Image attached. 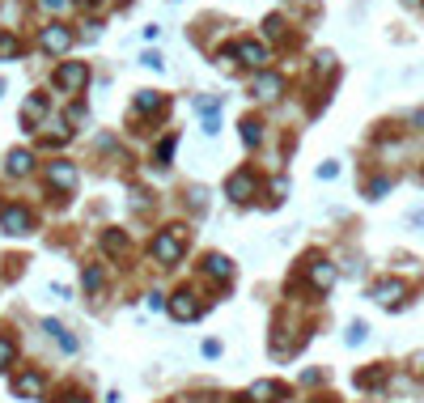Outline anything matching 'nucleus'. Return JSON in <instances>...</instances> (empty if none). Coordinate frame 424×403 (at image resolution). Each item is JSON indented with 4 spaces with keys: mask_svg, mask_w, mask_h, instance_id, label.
<instances>
[{
    "mask_svg": "<svg viewBox=\"0 0 424 403\" xmlns=\"http://www.w3.org/2000/svg\"><path fill=\"white\" fill-rule=\"evenodd\" d=\"M153 259H161V263H178L183 259V229L178 225L153 238Z\"/></svg>",
    "mask_w": 424,
    "mask_h": 403,
    "instance_id": "nucleus-1",
    "label": "nucleus"
},
{
    "mask_svg": "<svg viewBox=\"0 0 424 403\" xmlns=\"http://www.w3.org/2000/svg\"><path fill=\"white\" fill-rule=\"evenodd\" d=\"M85 81H89V68H85V64H76V59L55 68V85H59L64 93H81V89H85Z\"/></svg>",
    "mask_w": 424,
    "mask_h": 403,
    "instance_id": "nucleus-2",
    "label": "nucleus"
},
{
    "mask_svg": "<svg viewBox=\"0 0 424 403\" xmlns=\"http://www.w3.org/2000/svg\"><path fill=\"white\" fill-rule=\"evenodd\" d=\"M225 55H238L246 68H263V64H268V47H263V42H255V38H246V42H234Z\"/></svg>",
    "mask_w": 424,
    "mask_h": 403,
    "instance_id": "nucleus-3",
    "label": "nucleus"
},
{
    "mask_svg": "<svg viewBox=\"0 0 424 403\" xmlns=\"http://www.w3.org/2000/svg\"><path fill=\"white\" fill-rule=\"evenodd\" d=\"M42 47H47L51 55H59V51L72 47V34H68L64 25H47V30H42Z\"/></svg>",
    "mask_w": 424,
    "mask_h": 403,
    "instance_id": "nucleus-4",
    "label": "nucleus"
},
{
    "mask_svg": "<svg viewBox=\"0 0 424 403\" xmlns=\"http://www.w3.org/2000/svg\"><path fill=\"white\" fill-rule=\"evenodd\" d=\"M0 225H4V234H25V229H30V212H25V208H4V212H0Z\"/></svg>",
    "mask_w": 424,
    "mask_h": 403,
    "instance_id": "nucleus-5",
    "label": "nucleus"
},
{
    "mask_svg": "<svg viewBox=\"0 0 424 403\" xmlns=\"http://www.w3.org/2000/svg\"><path fill=\"white\" fill-rule=\"evenodd\" d=\"M170 314L187 323V319H195V314H200V306H195V297H191V293H174V297H170Z\"/></svg>",
    "mask_w": 424,
    "mask_h": 403,
    "instance_id": "nucleus-6",
    "label": "nucleus"
},
{
    "mask_svg": "<svg viewBox=\"0 0 424 403\" xmlns=\"http://www.w3.org/2000/svg\"><path fill=\"white\" fill-rule=\"evenodd\" d=\"M47 178H51L55 187H64V191H68V187H76V170H72L68 161H51V170H47Z\"/></svg>",
    "mask_w": 424,
    "mask_h": 403,
    "instance_id": "nucleus-7",
    "label": "nucleus"
},
{
    "mask_svg": "<svg viewBox=\"0 0 424 403\" xmlns=\"http://www.w3.org/2000/svg\"><path fill=\"white\" fill-rule=\"evenodd\" d=\"M399 297H403V285H399V280H382V285H374V302H382V306H399Z\"/></svg>",
    "mask_w": 424,
    "mask_h": 403,
    "instance_id": "nucleus-8",
    "label": "nucleus"
},
{
    "mask_svg": "<svg viewBox=\"0 0 424 403\" xmlns=\"http://www.w3.org/2000/svg\"><path fill=\"white\" fill-rule=\"evenodd\" d=\"M13 395L38 399V395H42V374H21V378H13Z\"/></svg>",
    "mask_w": 424,
    "mask_h": 403,
    "instance_id": "nucleus-9",
    "label": "nucleus"
},
{
    "mask_svg": "<svg viewBox=\"0 0 424 403\" xmlns=\"http://www.w3.org/2000/svg\"><path fill=\"white\" fill-rule=\"evenodd\" d=\"M251 191H255V178H251V174H246V170H242V174H234V178H229V195H234V200H238V204H246V200H251Z\"/></svg>",
    "mask_w": 424,
    "mask_h": 403,
    "instance_id": "nucleus-10",
    "label": "nucleus"
},
{
    "mask_svg": "<svg viewBox=\"0 0 424 403\" xmlns=\"http://www.w3.org/2000/svg\"><path fill=\"white\" fill-rule=\"evenodd\" d=\"M280 89H285V81H280L276 72H263V76L255 81V93H259V98H280Z\"/></svg>",
    "mask_w": 424,
    "mask_h": 403,
    "instance_id": "nucleus-11",
    "label": "nucleus"
},
{
    "mask_svg": "<svg viewBox=\"0 0 424 403\" xmlns=\"http://www.w3.org/2000/svg\"><path fill=\"white\" fill-rule=\"evenodd\" d=\"M204 272L217 276V280H229V276H234V263H229L225 255H208V259H204Z\"/></svg>",
    "mask_w": 424,
    "mask_h": 403,
    "instance_id": "nucleus-12",
    "label": "nucleus"
},
{
    "mask_svg": "<svg viewBox=\"0 0 424 403\" xmlns=\"http://www.w3.org/2000/svg\"><path fill=\"white\" fill-rule=\"evenodd\" d=\"M310 280H314V289H331V285H336V268H331V263H314V268H310Z\"/></svg>",
    "mask_w": 424,
    "mask_h": 403,
    "instance_id": "nucleus-13",
    "label": "nucleus"
},
{
    "mask_svg": "<svg viewBox=\"0 0 424 403\" xmlns=\"http://www.w3.org/2000/svg\"><path fill=\"white\" fill-rule=\"evenodd\" d=\"M30 166H34V157H30L25 149H13V153H8V174H30Z\"/></svg>",
    "mask_w": 424,
    "mask_h": 403,
    "instance_id": "nucleus-14",
    "label": "nucleus"
},
{
    "mask_svg": "<svg viewBox=\"0 0 424 403\" xmlns=\"http://www.w3.org/2000/svg\"><path fill=\"white\" fill-rule=\"evenodd\" d=\"M102 251H106V255H119V251H127V234H119V229H106V234H102Z\"/></svg>",
    "mask_w": 424,
    "mask_h": 403,
    "instance_id": "nucleus-15",
    "label": "nucleus"
},
{
    "mask_svg": "<svg viewBox=\"0 0 424 403\" xmlns=\"http://www.w3.org/2000/svg\"><path fill=\"white\" fill-rule=\"evenodd\" d=\"M276 395H280L276 382H255V387H251V403H272Z\"/></svg>",
    "mask_w": 424,
    "mask_h": 403,
    "instance_id": "nucleus-16",
    "label": "nucleus"
},
{
    "mask_svg": "<svg viewBox=\"0 0 424 403\" xmlns=\"http://www.w3.org/2000/svg\"><path fill=\"white\" fill-rule=\"evenodd\" d=\"M157 106H161V93H153V89H140V93H136V110H140V115H149V110H157Z\"/></svg>",
    "mask_w": 424,
    "mask_h": 403,
    "instance_id": "nucleus-17",
    "label": "nucleus"
},
{
    "mask_svg": "<svg viewBox=\"0 0 424 403\" xmlns=\"http://www.w3.org/2000/svg\"><path fill=\"white\" fill-rule=\"evenodd\" d=\"M42 110H47V98H42V93H34V98L25 102V110H21V119H42Z\"/></svg>",
    "mask_w": 424,
    "mask_h": 403,
    "instance_id": "nucleus-18",
    "label": "nucleus"
},
{
    "mask_svg": "<svg viewBox=\"0 0 424 403\" xmlns=\"http://www.w3.org/2000/svg\"><path fill=\"white\" fill-rule=\"evenodd\" d=\"M17 51H21V42L13 34H0V59H17Z\"/></svg>",
    "mask_w": 424,
    "mask_h": 403,
    "instance_id": "nucleus-19",
    "label": "nucleus"
},
{
    "mask_svg": "<svg viewBox=\"0 0 424 403\" xmlns=\"http://www.w3.org/2000/svg\"><path fill=\"white\" fill-rule=\"evenodd\" d=\"M47 331H51V336H55V340H59V344H64V348H68V353H72V348H76V340H72V336H68V331H64V327H59V323H47Z\"/></svg>",
    "mask_w": 424,
    "mask_h": 403,
    "instance_id": "nucleus-20",
    "label": "nucleus"
},
{
    "mask_svg": "<svg viewBox=\"0 0 424 403\" xmlns=\"http://www.w3.org/2000/svg\"><path fill=\"white\" fill-rule=\"evenodd\" d=\"M242 140H246V144H259V123H255V119H242Z\"/></svg>",
    "mask_w": 424,
    "mask_h": 403,
    "instance_id": "nucleus-21",
    "label": "nucleus"
},
{
    "mask_svg": "<svg viewBox=\"0 0 424 403\" xmlns=\"http://www.w3.org/2000/svg\"><path fill=\"white\" fill-rule=\"evenodd\" d=\"M81 280H85V289H89V293H98V289H102V272H98V268H85V276H81Z\"/></svg>",
    "mask_w": 424,
    "mask_h": 403,
    "instance_id": "nucleus-22",
    "label": "nucleus"
},
{
    "mask_svg": "<svg viewBox=\"0 0 424 403\" xmlns=\"http://www.w3.org/2000/svg\"><path fill=\"white\" fill-rule=\"evenodd\" d=\"M13 353H17V348H13V340H4V336H0V370H8V365H13Z\"/></svg>",
    "mask_w": 424,
    "mask_h": 403,
    "instance_id": "nucleus-23",
    "label": "nucleus"
},
{
    "mask_svg": "<svg viewBox=\"0 0 424 403\" xmlns=\"http://www.w3.org/2000/svg\"><path fill=\"white\" fill-rule=\"evenodd\" d=\"M331 64H336V55H331V51H323V55H319V72H327Z\"/></svg>",
    "mask_w": 424,
    "mask_h": 403,
    "instance_id": "nucleus-24",
    "label": "nucleus"
},
{
    "mask_svg": "<svg viewBox=\"0 0 424 403\" xmlns=\"http://www.w3.org/2000/svg\"><path fill=\"white\" fill-rule=\"evenodd\" d=\"M170 153H174V140H166V144H161V149H157V161H161V166H166V157H170Z\"/></svg>",
    "mask_w": 424,
    "mask_h": 403,
    "instance_id": "nucleus-25",
    "label": "nucleus"
},
{
    "mask_svg": "<svg viewBox=\"0 0 424 403\" xmlns=\"http://www.w3.org/2000/svg\"><path fill=\"white\" fill-rule=\"evenodd\" d=\"M42 4H47V8H64V0H42Z\"/></svg>",
    "mask_w": 424,
    "mask_h": 403,
    "instance_id": "nucleus-26",
    "label": "nucleus"
},
{
    "mask_svg": "<svg viewBox=\"0 0 424 403\" xmlns=\"http://www.w3.org/2000/svg\"><path fill=\"white\" fill-rule=\"evenodd\" d=\"M68 403H89V399H81V395H72V399H68Z\"/></svg>",
    "mask_w": 424,
    "mask_h": 403,
    "instance_id": "nucleus-27",
    "label": "nucleus"
},
{
    "mask_svg": "<svg viewBox=\"0 0 424 403\" xmlns=\"http://www.w3.org/2000/svg\"><path fill=\"white\" fill-rule=\"evenodd\" d=\"M408 4H420V0H408Z\"/></svg>",
    "mask_w": 424,
    "mask_h": 403,
    "instance_id": "nucleus-28",
    "label": "nucleus"
},
{
    "mask_svg": "<svg viewBox=\"0 0 424 403\" xmlns=\"http://www.w3.org/2000/svg\"><path fill=\"white\" fill-rule=\"evenodd\" d=\"M0 89H4V81H0Z\"/></svg>",
    "mask_w": 424,
    "mask_h": 403,
    "instance_id": "nucleus-29",
    "label": "nucleus"
},
{
    "mask_svg": "<svg viewBox=\"0 0 424 403\" xmlns=\"http://www.w3.org/2000/svg\"><path fill=\"white\" fill-rule=\"evenodd\" d=\"M85 4H93V0H85Z\"/></svg>",
    "mask_w": 424,
    "mask_h": 403,
    "instance_id": "nucleus-30",
    "label": "nucleus"
}]
</instances>
